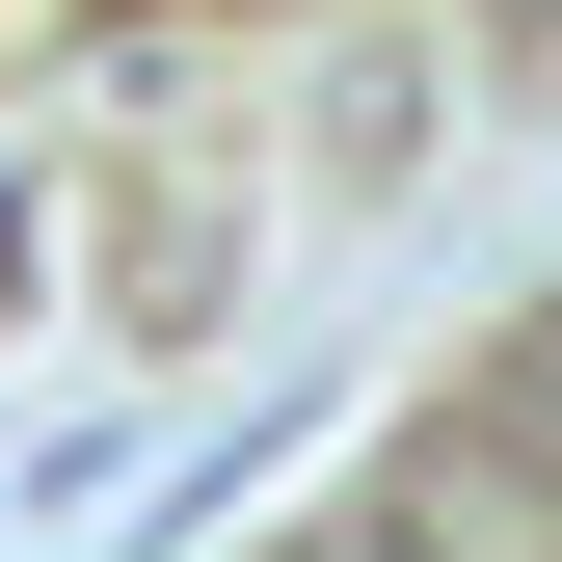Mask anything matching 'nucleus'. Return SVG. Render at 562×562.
<instances>
[{
  "label": "nucleus",
  "mask_w": 562,
  "mask_h": 562,
  "mask_svg": "<svg viewBox=\"0 0 562 562\" xmlns=\"http://www.w3.org/2000/svg\"><path fill=\"white\" fill-rule=\"evenodd\" d=\"M482 456H562V322L509 348V375H482Z\"/></svg>",
  "instance_id": "1"
}]
</instances>
